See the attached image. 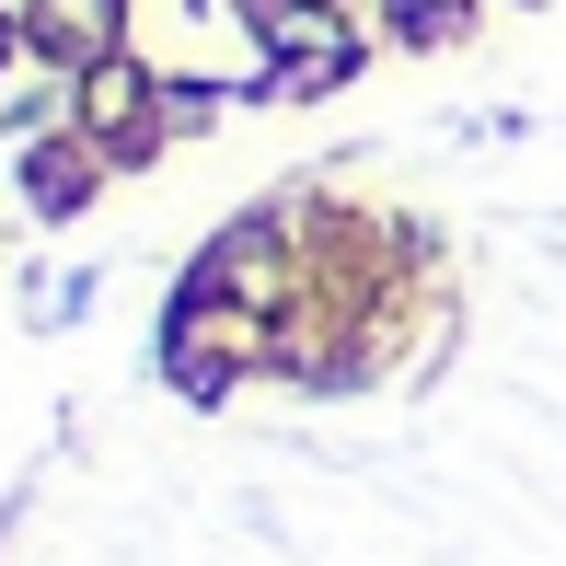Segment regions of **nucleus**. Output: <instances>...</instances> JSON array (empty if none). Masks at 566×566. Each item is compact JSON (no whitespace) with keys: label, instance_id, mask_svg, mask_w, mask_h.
Instances as JSON below:
<instances>
[{"label":"nucleus","instance_id":"obj_1","mask_svg":"<svg viewBox=\"0 0 566 566\" xmlns=\"http://www.w3.org/2000/svg\"><path fill=\"white\" fill-rule=\"evenodd\" d=\"M266 35L290 46V70H277V93H324V82H336V70H358L347 23H336V12H313V0H290V12H277Z\"/></svg>","mask_w":566,"mask_h":566},{"label":"nucleus","instance_id":"obj_2","mask_svg":"<svg viewBox=\"0 0 566 566\" xmlns=\"http://www.w3.org/2000/svg\"><path fill=\"white\" fill-rule=\"evenodd\" d=\"M35 46L70 70H105L116 59V0H35Z\"/></svg>","mask_w":566,"mask_h":566},{"label":"nucleus","instance_id":"obj_3","mask_svg":"<svg viewBox=\"0 0 566 566\" xmlns=\"http://www.w3.org/2000/svg\"><path fill=\"white\" fill-rule=\"evenodd\" d=\"M139 105H150V82H139L127 59L93 70V127H105V139H127V127H139Z\"/></svg>","mask_w":566,"mask_h":566},{"label":"nucleus","instance_id":"obj_5","mask_svg":"<svg viewBox=\"0 0 566 566\" xmlns=\"http://www.w3.org/2000/svg\"><path fill=\"white\" fill-rule=\"evenodd\" d=\"M0 46H12V35H0Z\"/></svg>","mask_w":566,"mask_h":566},{"label":"nucleus","instance_id":"obj_4","mask_svg":"<svg viewBox=\"0 0 566 566\" xmlns=\"http://www.w3.org/2000/svg\"><path fill=\"white\" fill-rule=\"evenodd\" d=\"M35 209H82V186H93V163H59V150H35Z\"/></svg>","mask_w":566,"mask_h":566}]
</instances>
